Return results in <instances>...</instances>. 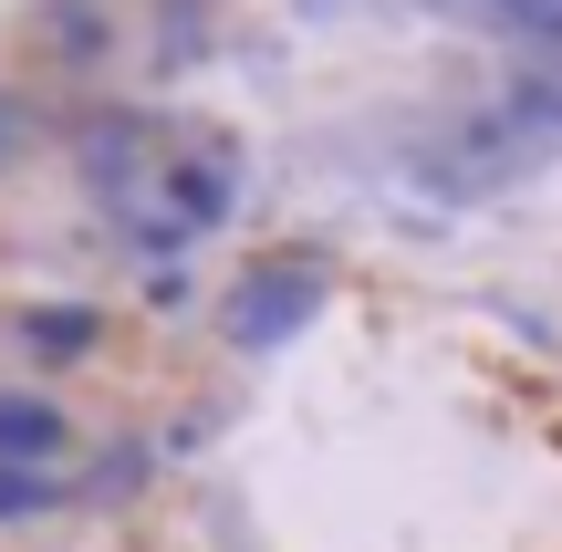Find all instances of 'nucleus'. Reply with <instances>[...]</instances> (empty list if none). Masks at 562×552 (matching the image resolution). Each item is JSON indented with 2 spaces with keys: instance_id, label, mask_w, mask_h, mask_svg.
Listing matches in <instances>:
<instances>
[{
  "instance_id": "obj_1",
  "label": "nucleus",
  "mask_w": 562,
  "mask_h": 552,
  "mask_svg": "<svg viewBox=\"0 0 562 552\" xmlns=\"http://www.w3.org/2000/svg\"><path fill=\"white\" fill-rule=\"evenodd\" d=\"M313 303H323L313 261H292V271H271V282H250L240 303H229V324H240V345H261V354H271V345H281V334H292Z\"/></svg>"
},
{
  "instance_id": "obj_2",
  "label": "nucleus",
  "mask_w": 562,
  "mask_h": 552,
  "mask_svg": "<svg viewBox=\"0 0 562 552\" xmlns=\"http://www.w3.org/2000/svg\"><path fill=\"white\" fill-rule=\"evenodd\" d=\"M63 449V417L42 407H0V459H53Z\"/></svg>"
},
{
  "instance_id": "obj_3",
  "label": "nucleus",
  "mask_w": 562,
  "mask_h": 552,
  "mask_svg": "<svg viewBox=\"0 0 562 552\" xmlns=\"http://www.w3.org/2000/svg\"><path fill=\"white\" fill-rule=\"evenodd\" d=\"M32 334H42V354H74L94 334V313H32Z\"/></svg>"
}]
</instances>
